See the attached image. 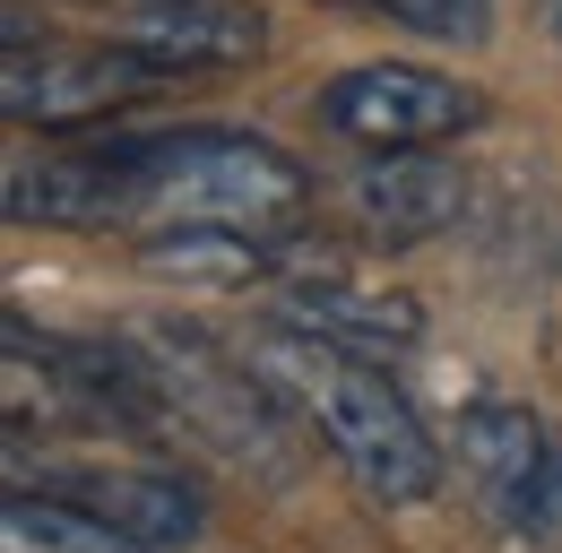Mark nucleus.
Returning a JSON list of instances; mask_svg holds the SVG:
<instances>
[{"label": "nucleus", "instance_id": "6e6552de", "mask_svg": "<svg viewBox=\"0 0 562 553\" xmlns=\"http://www.w3.org/2000/svg\"><path fill=\"white\" fill-rule=\"evenodd\" d=\"M122 44L147 53L165 78H182V69L251 61V53L269 44V26H260V9H243V0H139V9L122 18Z\"/></svg>", "mask_w": 562, "mask_h": 553}, {"label": "nucleus", "instance_id": "20e7f679", "mask_svg": "<svg viewBox=\"0 0 562 553\" xmlns=\"http://www.w3.org/2000/svg\"><path fill=\"white\" fill-rule=\"evenodd\" d=\"M321 122L355 147H424V138H450L476 122V95L441 69H416V61H372V69H347L329 95H321Z\"/></svg>", "mask_w": 562, "mask_h": 553}, {"label": "nucleus", "instance_id": "4468645a", "mask_svg": "<svg viewBox=\"0 0 562 553\" xmlns=\"http://www.w3.org/2000/svg\"><path fill=\"white\" fill-rule=\"evenodd\" d=\"M468 9H485V0H468Z\"/></svg>", "mask_w": 562, "mask_h": 553}, {"label": "nucleus", "instance_id": "7ed1b4c3", "mask_svg": "<svg viewBox=\"0 0 562 553\" xmlns=\"http://www.w3.org/2000/svg\"><path fill=\"white\" fill-rule=\"evenodd\" d=\"M156 87H165V69L147 53H131L122 35L113 44H9V69H0L9 122H44V131L113 122Z\"/></svg>", "mask_w": 562, "mask_h": 553}, {"label": "nucleus", "instance_id": "9d476101", "mask_svg": "<svg viewBox=\"0 0 562 553\" xmlns=\"http://www.w3.org/2000/svg\"><path fill=\"white\" fill-rule=\"evenodd\" d=\"M0 553H147L122 528H104L95 510H78L70 493H9L0 501Z\"/></svg>", "mask_w": 562, "mask_h": 553}, {"label": "nucleus", "instance_id": "39448f33", "mask_svg": "<svg viewBox=\"0 0 562 553\" xmlns=\"http://www.w3.org/2000/svg\"><path fill=\"white\" fill-rule=\"evenodd\" d=\"M9 216L18 225H131L139 216V156L131 138L113 147H61V156H18L9 165Z\"/></svg>", "mask_w": 562, "mask_h": 553}, {"label": "nucleus", "instance_id": "423d86ee", "mask_svg": "<svg viewBox=\"0 0 562 553\" xmlns=\"http://www.w3.org/2000/svg\"><path fill=\"white\" fill-rule=\"evenodd\" d=\"M459 476L476 484L502 528L546 537V476H554V441L528 407H476L459 424Z\"/></svg>", "mask_w": 562, "mask_h": 553}, {"label": "nucleus", "instance_id": "9b49d317", "mask_svg": "<svg viewBox=\"0 0 562 553\" xmlns=\"http://www.w3.org/2000/svg\"><path fill=\"white\" fill-rule=\"evenodd\" d=\"M285 320H303V329H321V338H338V346H407L416 338V303L355 294V285H294Z\"/></svg>", "mask_w": 562, "mask_h": 553}, {"label": "nucleus", "instance_id": "f03ea898", "mask_svg": "<svg viewBox=\"0 0 562 553\" xmlns=\"http://www.w3.org/2000/svg\"><path fill=\"white\" fill-rule=\"evenodd\" d=\"M139 156V216L173 234H243L285 242L312 216V173L278 156L269 138L234 131H182V138H131Z\"/></svg>", "mask_w": 562, "mask_h": 553}, {"label": "nucleus", "instance_id": "f257e3e1", "mask_svg": "<svg viewBox=\"0 0 562 553\" xmlns=\"http://www.w3.org/2000/svg\"><path fill=\"white\" fill-rule=\"evenodd\" d=\"M251 363H260V381H269L278 398H294V407L312 415V432L347 459V476L363 484V493H381V501H432V493H441L432 432H424L416 407L390 390V372H372L355 346L285 320V329H269V338L251 346Z\"/></svg>", "mask_w": 562, "mask_h": 553}, {"label": "nucleus", "instance_id": "0eeeda50", "mask_svg": "<svg viewBox=\"0 0 562 553\" xmlns=\"http://www.w3.org/2000/svg\"><path fill=\"white\" fill-rule=\"evenodd\" d=\"M347 207L355 225L372 234V242H424V234H441V225H459V207H468V173L450 165V156H424V147H381V156H363L347 173Z\"/></svg>", "mask_w": 562, "mask_h": 553}, {"label": "nucleus", "instance_id": "ddd939ff", "mask_svg": "<svg viewBox=\"0 0 562 553\" xmlns=\"http://www.w3.org/2000/svg\"><path fill=\"white\" fill-rule=\"evenodd\" d=\"M546 537H562V450H554V476H546Z\"/></svg>", "mask_w": 562, "mask_h": 553}, {"label": "nucleus", "instance_id": "1a4fd4ad", "mask_svg": "<svg viewBox=\"0 0 562 553\" xmlns=\"http://www.w3.org/2000/svg\"><path fill=\"white\" fill-rule=\"evenodd\" d=\"M53 493H70L78 510H95L104 528H122V537L147 545V553L200 537V493L182 476H156V467H78V476H61Z\"/></svg>", "mask_w": 562, "mask_h": 553}, {"label": "nucleus", "instance_id": "f8f14e48", "mask_svg": "<svg viewBox=\"0 0 562 553\" xmlns=\"http://www.w3.org/2000/svg\"><path fill=\"white\" fill-rule=\"evenodd\" d=\"M363 9H381V18H407V26H432V35H476V26H485L468 0H363Z\"/></svg>", "mask_w": 562, "mask_h": 553}]
</instances>
